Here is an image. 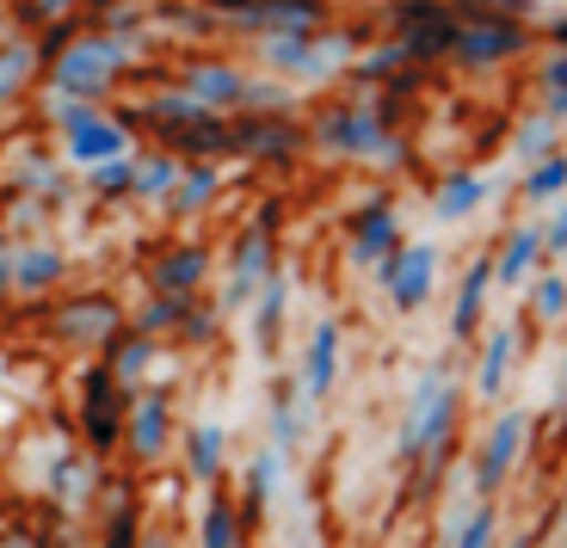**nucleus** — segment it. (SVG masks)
Listing matches in <instances>:
<instances>
[{
  "instance_id": "cd10ccee",
  "label": "nucleus",
  "mask_w": 567,
  "mask_h": 548,
  "mask_svg": "<svg viewBox=\"0 0 567 548\" xmlns=\"http://www.w3.org/2000/svg\"><path fill=\"white\" fill-rule=\"evenodd\" d=\"M43 74V50L38 38H0V105L19 99L31 81Z\"/></svg>"
},
{
  "instance_id": "de8ad7c7",
  "label": "nucleus",
  "mask_w": 567,
  "mask_h": 548,
  "mask_svg": "<svg viewBox=\"0 0 567 548\" xmlns=\"http://www.w3.org/2000/svg\"><path fill=\"white\" fill-rule=\"evenodd\" d=\"M0 548H43V536H31V530H13V536H0Z\"/></svg>"
},
{
  "instance_id": "f3484780",
  "label": "nucleus",
  "mask_w": 567,
  "mask_h": 548,
  "mask_svg": "<svg viewBox=\"0 0 567 548\" xmlns=\"http://www.w3.org/2000/svg\"><path fill=\"white\" fill-rule=\"evenodd\" d=\"M167 437H173V394L136 389L130 394V425H124V444L136 451V463H161L167 456Z\"/></svg>"
},
{
  "instance_id": "3c124183",
  "label": "nucleus",
  "mask_w": 567,
  "mask_h": 548,
  "mask_svg": "<svg viewBox=\"0 0 567 548\" xmlns=\"http://www.w3.org/2000/svg\"><path fill=\"white\" fill-rule=\"evenodd\" d=\"M537 536H543V530H525L518 542H506V548H537Z\"/></svg>"
},
{
  "instance_id": "473e14b6",
  "label": "nucleus",
  "mask_w": 567,
  "mask_h": 548,
  "mask_svg": "<svg viewBox=\"0 0 567 548\" xmlns=\"http://www.w3.org/2000/svg\"><path fill=\"white\" fill-rule=\"evenodd\" d=\"M284 309H290V278H284V271H271V283L254 296V345H259V352H271V345H278Z\"/></svg>"
},
{
  "instance_id": "ea45409f",
  "label": "nucleus",
  "mask_w": 567,
  "mask_h": 548,
  "mask_svg": "<svg viewBox=\"0 0 567 548\" xmlns=\"http://www.w3.org/2000/svg\"><path fill=\"white\" fill-rule=\"evenodd\" d=\"M13 7L31 31H56V25H74V19H81L86 0H13Z\"/></svg>"
},
{
  "instance_id": "58836bf2",
  "label": "nucleus",
  "mask_w": 567,
  "mask_h": 548,
  "mask_svg": "<svg viewBox=\"0 0 567 548\" xmlns=\"http://www.w3.org/2000/svg\"><path fill=\"white\" fill-rule=\"evenodd\" d=\"M530 314L543 327L567 321V271H537V283H530Z\"/></svg>"
},
{
  "instance_id": "6e6552de",
  "label": "nucleus",
  "mask_w": 567,
  "mask_h": 548,
  "mask_svg": "<svg viewBox=\"0 0 567 548\" xmlns=\"http://www.w3.org/2000/svg\"><path fill=\"white\" fill-rule=\"evenodd\" d=\"M456 56L463 69H499V62L525 56L530 43V19H512V13H456Z\"/></svg>"
},
{
  "instance_id": "aec40b11",
  "label": "nucleus",
  "mask_w": 567,
  "mask_h": 548,
  "mask_svg": "<svg viewBox=\"0 0 567 548\" xmlns=\"http://www.w3.org/2000/svg\"><path fill=\"white\" fill-rule=\"evenodd\" d=\"M395 247H401L395 204H389V197H370L364 210L352 216V259H358V266H383Z\"/></svg>"
},
{
  "instance_id": "ddd939ff",
  "label": "nucleus",
  "mask_w": 567,
  "mask_h": 548,
  "mask_svg": "<svg viewBox=\"0 0 567 548\" xmlns=\"http://www.w3.org/2000/svg\"><path fill=\"white\" fill-rule=\"evenodd\" d=\"M124 327L130 321H124V309H117V296H105V290H81L50 314V333L69 339V345H112Z\"/></svg>"
},
{
  "instance_id": "39448f33",
  "label": "nucleus",
  "mask_w": 567,
  "mask_h": 548,
  "mask_svg": "<svg viewBox=\"0 0 567 548\" xmlns=\"http://www.w3.org/2000/svg\"><path fill=\"white\" fill-rule=\"evenodd\" d=\"M50 124L62 130V155L74 167H105V161H130V124L100 117V105H74V99H50Z\"/></svg>"
},
{
  "instance_id": "2eb2a0df",
  "label": "nucleus",
  "mask_w": 567,
  "mask_h": 548,
  "mask_svg": "<svg viewBox=\"0 0 567 548\" xmlns=\"http://www.w3.org/2000/svg\"><path fill=\"white\" fill-rule=\"evenodd\" d=\"M309 148V124H297L290 112H235V155L241 161H290Z\"/></svg>"
},
{
  "instance_id": "e433bc0d",
  "label": "nucleus",
  "mask_w": 567,
  "mask_h": 548,
  "mask_svg": "<svg viewBox=\"0 0 567 548\" xmlns=\"http://www.w3.org/2000/svg\"><path fill=\"white\" fill-rule=\"evenodd\" d=\"M210 197H216V161H192V167L179 173V185H173L167 210L173 216H192V210H204Z\"/></svg>"
},
{
  "instance_id": "8fccbe9b",
  "label": "nucleus",
  "mask_w": 567,
  "mask_h": 548,
  "mask_svg": "<svg viewBox=\"0 0 567 548\" xmlns=\"http://www.w3.org/2000/svg\"><path fill=\"white\" fill-rule=\"evenodd\" d=\"M555 401L567 407V358H561V382H555Z\"/></svg>"
},
{
  "instance_id": "603ef678",
  "label": "nucleus",
  "mask_w": 567,
  "mask_h": 548,
  "mask_svg": "<svg viewBox=\"0 0 567 548\" xmlns=\"http://www.w3.org/2000/svg\"><path fill=\"white\" fill-rule=\"evenodd\" d=\"M136 548H173V542H167V536H142Z\"/></svg>"
},
{
  "instance_id": "a19ab883",
  "label": "nucleus",
  "mask_w": 567,
  "mask_h": 548,
  "mask_svg": "<svg viewBox=\"0 0 567 548\" xmlns=\"http://www.w3.org/2000/svg\"><path fill=\"white\" fill-rule=\"evenodd\" d=\"M86 192L112 204V197H136V161H105V167L86 173Z\"/></svg>"
},
{
  "instance_id": "a18cd8bd",
  "label": "nucleus",
  "mask_w": 567,
  "mask_h": 548,
  "mask_svg": "<svg viewBox=\"0 0 567 548\" xmlns=\"http://www.w3.org/2000/svg\"><path fill=\"white\" fill-rule=\"evenodd\" d=\"M543 247H549V259H567V197L555 204L549 228H543Z\"/></svg>"
},
{
  "instance_id": "6ab92c4d",
  "label": "nucleus",
  "mask_w": 567,
  "mask_h": 548,
  "mask_svg": "<svg viewBox=\"0 0 567 548\" xmlns=\"http://www.w3.org/2000/svg\"><path fill=\"white\" fill-rule=\"evenodd\" d=\"M247 74L241 69H228V62H192V69L179 74V93H192L204 105V112H223V117H235V112H247Z\"/></svg>"
},
{
  "instance_id": "5701e85b",
  "label": "nucleus",
  "mask_w": 567,
  "mask_h": 548,
  "mask_svg": "<svg viewBox=\"0 0 567 548\" xmlns=\"http://www.w3.org/2000/svg\"><path fill=\"white\" fill-rule=\"evenodd\" d=\"M340 389V321H315L309 345H302V394L327 401Z\"/></svg>"
},
{
  "instance_id": "a878e982",
  "label": "nucleus",
  "mask_w": 567,
  "mask_h": 548,
  "mask_svg": "<svg viewBox=\"0 0 567 548\" xmlns=\"http://www.w3.org/2000/svg\"><path fill=\"white\" fill-rule=\"evenodd\" d=\"M198 548H247V511L216 487L204 493V511H198Z\"/></svg>"
},
{
  "instance_id": "9d476101",
  "label": "nucleus",
  "mask_w": 567,
  "mask_h": 548,
  "mask_svg": "<svg viewBox=\"0 0 567 548\" xmlns=\"http://www.w3.org/2000/svg\"><path fill=\"white\" fill-rule=\"evenodd\" d=\"M130 394H136V389H124V382H117L105 364H93L81 376V437H86V451H93V456H105V451H117V444H124Z\"/></svg>"
},
{
  "instance_id": "b1692460",
  "label": "nucleus",
  "mask_w": 567,
  "mask_h": 548,
  "mask_svg": "<svg viewBox=\"0 0 567 548\" xmlns=\"http://www.w3.org/2000/svg\"><path fill=\"white\" fill-rule=\"evenodd\" d=\"M487 290H494V259H468L463 283H456V302H451V339L468 345V339L482 333V309H487Z\"/></svg>"
},
{
  "instance_id": "20e7f679",
  "label": "nucleus",
  "mask_w": 567,
  "mask_h": 548,
  "mask_svg": "<svg viewBox=\"0 0 567 548\" xmlns=\"http://www.w3.org/2000/svg\"><path fill=\"white\" fill-rule=\"evenodd\" d=\"M456 407H463V401H456V382L444 376V370H425L420 389H413V401H408L401 437H395L401 463H420V456H432V463H439L444 437H451V425H456Z\"/></svg>"
},
{
  "instance_id": "a211bd4d",
  "label": "nucleus",
  "mask_w": 567,
  "mask_h": 548,
  "mask_svg": "<svg viewBox=\"0 0 567 548\" xmlns=\"http://www.w3.org/2000/svg\"><path fill=\"white\" fill-rule=\"evenodd\" d=\"M43 493L56 499L62 518L93 511V499H100V456L93 451H62L56 463H50V475H43Z\"/></svg>"
},
{
  "instance_id": "4468645a",
  "label": "nucleus",
  "mask_w": 567,
  "mask_h": 548,
  "mask_svg": "<svg viewBox=\"0 0 567 548\" xmlns=\"http://www.w3.org/2000/svg\"><path fill=\"white\" fill-rule=\"evenodd\" d=\"M525 437H530V413L525 407L499 413V420L487 425L482 451H475V487H482V499H494V493L512 480V468H518V456H525Z\"/></svg>"
},
{
  "instance_id": "4c0bfd02",
  "label": "nucleus",
  "mask_w": 567,
  "mask_h": 548,
  "mask_svg": "<svg viewBox=\"0 0 567 548\" xmlns=\"http://www.w3.org/2000/svg\"><path fill=\"white\" fill-rule=\"evenodd\" d=\"M179 173H185V161H173V155H142V161H136V197H148V204H167L173 185H179Z\"/></svg>"
},
{
  "instance_id": "4be33fe9",
  "label": "nucleus",
  "mask_w": 567,
  "mask_h": 548,
  "mask_svg": "<svg viewBox=\"0 0 567 548\" xmlns=\"http://www.w3.org/2000/svg\"><path fill=\"white\" fill-rule=\"evenodd\" d=\"M204 278H210V254L192 247V240L167 247V254L148 266V290L155 296H204Z\"/></svg>"
},
{
  "instance_id": "dca6fc26",
  "label": "nucleus",
  "mask_w": 567,
  "mask_h": 548,
  "mask_svg": "<svg viewBox=\"0 0 567 548\" xmlns=\"http://www.w3.org/2000/svg\"><path fill=\"white\" fill-rule=\"evenodd\" d=\"M216 321H223V309L204 302V296H155V302L136 314L142 333H173V339H192V345H204V339L216 333Z\"/></svg>"
},
{
  "instance_id": "c03bdc74",
  "label": "nucleus",
  "mask_w": 567,
  "mask_h": 548,
  "mask_svg": "<svg viewBox=\"0 0 567 548\" xmlns=\"http://www.w3.org/2000/svg\"><path fill=\"white\" fill-rule=\"evenodd\" d=\"M543 99H549V117H567V50L543 62Z\"/></svg>"
},
{
  "instance_id": "1a4fd4ad",
  "label": "nucleus",
  "mask_w": 567,
  "mask_h": 548,
  "mask_svg": "<svg viewBox=\"0 0 567 548\" xmlns=\"http://www.w3.org/2000/svg\"><path fill=\"white\" fill-rule=\"evenodd\" d=\"M456 25H463V19H456L451 0H395V7H389V31H395V43L413 62L456 56Z\"/></svg>"
},
{
  "instance_id": "c85d7f7f",
  "label": "nucleus",
  "mask_w": 567,
  "mask_h": 548,
  "mask_svg": "<svg viewBox=\"0 0 567 548\" xmlns=\"http://www.w3.org/2000/svg\"><path fill=\"white\" fill-rule=\"evenodd\" d=\"M148 364H155V333H142V327H124V333L105 345V370H112L124 389H136Z\"/></svg>"
},
{
  "instance_id": "09e8293b",
  "label": "nucleus",
  "mask_w": 567,
  "mask_h": 548,
  "mask_svg": "<svg viewBox=\"0 0 567 548\" xmlns=\"http://www.w3.org/2000/svg\"><path fill=\"white\" fill-rule=\"evenodd\" d=\"M549 43H555V50H567V13L549 19Z\"/></svg>"
},
{
  "instance_id": "bb28decb",
  "label": "nucleus",
  "mask_w": 567,
  "mask_h": 548,
  "mask_svg": "<svg viewBox=\"0 0 567 548\" xmlns=\"http://www.w3.org/2000/svg\"><path fill=\"white\" fill-rule=\"evenodd\" d=\"M543 254H549L543 247V228H506V240H499V254H494V283H506V290L530 283Z\"/></svg>"
},
{
  "instance_id": "79ce46f5",
  "label": "nucleus",
  "mask_w": 567,
  "mask_h": 548,
  "mask_svg": "<svg viewBox=\"0 0 567 548\" xmlns=\"http://www.w3.org/2000/svg\"><path fill=\"white\" fill-rule=\"evenodd\" d=\"M518 155H525L530 167L555 155V117H549V112H543V117H525V124H518Z\"/></svg>"
},
{
  "instance_id": "72a5a7b5",
  "label": "nucleus",
  "mask_w": 567,
  "mask_h": 548,
  "mask_svg": "<svg viewBox=\"0 0 567 548\" xmlns=\"http://www.w3.org/2000/svg\"><path fill=\"white\" fill-rule=\"evenodd\" d=\"M444 548H499V511L494 499H475L463 518L444 530Z\"/></svg>"
},
{
  "instance_id": "423d86ee",
  "label": "nucleus",
  "mask_w": 567,
  "mask_h": 548,
  "mask_svg": "<svg viewBox=\"0 0 567 548\" xmlns=\"http://www.w3.org/2000/svg\"><path fill=\"white\" fill-rule=\"evenodd\" d=\"M216 25H235L247 38H297V31H327L333 7L327 0H204Z\"/></svg>"
},
{
  "instance_id": "f8f14e48",
  "label": "nucleus",
  "mask_w": 567,
  "mask_h": 548,
  "mask_svg": "<svg viewBox=\"0 0 567 548\" xmlns=\"http://www.w3.org/2000/svg\"><path fill=\"white\" fill-rule=\"evenodd\" d=\"M377 283H383L389 309L395 314H413L432 302V290H439V247H425V240H401L395 254L377 266Z\"/></svg>"
},
{
  "instance_id": "f03ea898",
  "label": "nucleus",
  "mask_w": 567,
  "mask_h": 548,
  "mask_svg": "<svg viewBox=\"0 0 567 548\" xmlns=\"http://www.w3.org/2000/svg\"><path fill=\"white\" fill-rule=\"evenodd\" d=\"M130 62H136V43L130 38H117V31H74L56 56L43 62V81H50V99L100 105Z\"/></svg>"
},
{
  "instance_id": "37998d69",
  "label": "nucleus",
  "mask_w": 567,
  "mask_h": 548,
  "mask_svg": "<svg viewBox=\"0 0 567 548\" xmlns=\"http://www.w3.org/2000/svg\"><path fill=\"white\" fill-rule=\"evenodd\" d=\"M161 19H167V25H179V31H216V13L204 7V0H167V7H161Z\"/></svg>"
},
{
  "instance_id": "2f4dec72",
  "label": "nucleus",
  "mask_w": 567,
  "mask_h": 548,
  "mask_svg": "<svg viewBox=\"0 0 567 548\" xmlns=\"http://www.w3.org/2000/svg\"><path fill=\"white\" fill-rule=\"evenodd\" d=\"M482 197H487L482 173H451V179L439 185V197H432V216H439V223H463V216L482 210Z\"/></svg>"
},
{
  "instance_id": "9b49d317",
  "label": "nucleus",
  "mask_w": 567,
  "mask_h": 548,
  "mask_svg": "<svg viewBox=\"0 0 567 548\" xmlns=\"http://www.w3.org/2000/svg\"><path fill=\"white\" fill-rule=\"evenodd\" d=\"M278 210H259L254 228H241V247H235V271H228V290H223V309H254V296L271 283L278 271Z\"/></svg>"
},
{
  "instance_id": "7ed1b4c3",
  "label": "nucleus",
  "mask_w": 567,
  "mask_h": 548,
  "mask_svg": "<svg viewBox=\"0 0 567 548\" xmlns=\"http://www.w3.org/2000/svg\"><path fill=\"white\" fill-rule=\"evenodd\" d=\"M309 142L321 155H340V161H408V142L389 130V112L377 99H352V105H327L321 117L309 124Z\"/></svg>"
},
{
  "instance_id": "c756f323",
  "label": "nucleus",
  "mask_w": 567,
  "mask_h": 548,
  "mask_svg": "<svg viewBox=\"0 0 567 548\" xmlns=\"http://www.w3.org/2000/svg\"><path fill=\"white\" fill-rule=\"evenodd\" d=\"M62 271H69V259L56 254V247H19L13 254V290L25 296H43V290H56Z\"/></svg>"
},
{
  "instance_id": "412c9836",
  "label": "nucleus",
  "mask_w": 567,
  "mask_h": 548,
  "mask_svg": "<svg viewBox=\"0 0 567 548\" xmlns=\"http://www.w3.org/2000/svg\"><path fill=\"white\" fill-rule=\"evenodd\" d=\"M309 444V394H302V376H278L271 382V451L297 456Z\"/></svg>"
},
{
  "instance_id": "864d4df0",
  "label": "nucleus",
  "mask_w": 567,
  "mask_h": 548,
  "mask_svg": "<svg viewBox=\"0 0 567 548\" xmlns=\"http://www.w3.org/2000/svg\"><path fill=\"white\" fill-rule=\"evenodd\" d=\"M561 548H567V536H561Z\"/></svg>"
},
{
  "instance_id": "f257e3e1",
  "label": "nucleus",
  "mask_w": 567,
  "mask_h": 548,
  "mask_svg": "<svg viewBox=\"0 0 567 548\" xmlns=\"http://www.w3.org/2000/svg\"><path fill=\"white\" fill-rule=\"evenodd\" d=\"M136 124L161 142V155L173 161H223L235 155V117L223 112H204L192 93H155L136 105Z\"/></svg>"
},
{
  "instance_id": "c9c22d12",
  "label": "nucleus",
  "mask_w": 567,
  "mask_h": 548,
  "mask_svg": "<svg viewBox=\"0 0 567 548\" xmlns=\"http://www.w3.org/2000/svg\"><path fill=\"white\" fill-rule=\"evenodd\" d=\"M518 197H525L530 210H549V204H561V197H567V155H561V148H555L549 161H537V167L525 173Z\"/></svg>"
},
{
  "instance_id": "7c9ffc66",
  "label": "nucleus",
  "mask_w": 567,
  "mask_h": 548,
  "mask_svg": "<svg viewBox=\"0 0 567 548\" xmlns=\"http://www.w3.org/2000/svg\"><path fill=\"white\" fill-rule=\"evenodd\" d=\"M223 456H228V432H223V425H192V432H185V468H192L198 487H210V480L223 475Z\"/></svg>"
},
{
  "instance_id": "f704fd0d",
  "label": "nucleus",
  "mask_w": 567,
  "mask_h": 548,
  "mask_svg": "<svg viewBox=\"0 0 567 548\" xmlns=\"http://www.w3.org/2000/svg\"><path fill=\"white\" fill-rule=\"evenodd\" d=\"M278 475H284V451H259L254 463H247V499H241L247 524L266 518V506L278 499Z\"/></svg>"
},
{
  "instance_id": "0eeeda50",
  "label": "nucleus",
  "mask_w": 567,
  "mask_h": 548,
  "mask_svg": "<svg viewBox=\"0 0 567 548\" xmlns=\"http://www.w3.org/2000/svg\"><path fill=\"white\" fill-rule=\"evenodd\" d=\"M358 50V31H297V38H266V62L290 81H327L340 74Z\"/></svg>"
},
{
  "instance_id": "393cba45",
  "label": "nucleus",
  "mask_w": 567,
  "mask_h": 548,
  "mask_svg": "<svg viewBox=\"0 0 567 548\" xmlns=\"http://www.w3.org/2000/svg\"><path fill=\"white\" fill-rule=\"evenodd\" d=\"M512 364H518V327H487V345H482V358H475V394H482V401L506 394Z\"/></svg>"
},
{
  "instance_id": "49530a36",
  "label": "nucleus",
  "mask_w": 567,
  "mask_h": 548,
  "mask_svg": "<svg viewBox=\"0 0 567 548\" xmlns=\"http://www.w3.org/2000/svg\"><path fill=\"white\" fill-rule=\"evenodd\" d=\"M13 235H7V228H0V290H13Z\"/></svg>"
}]
</instances>
